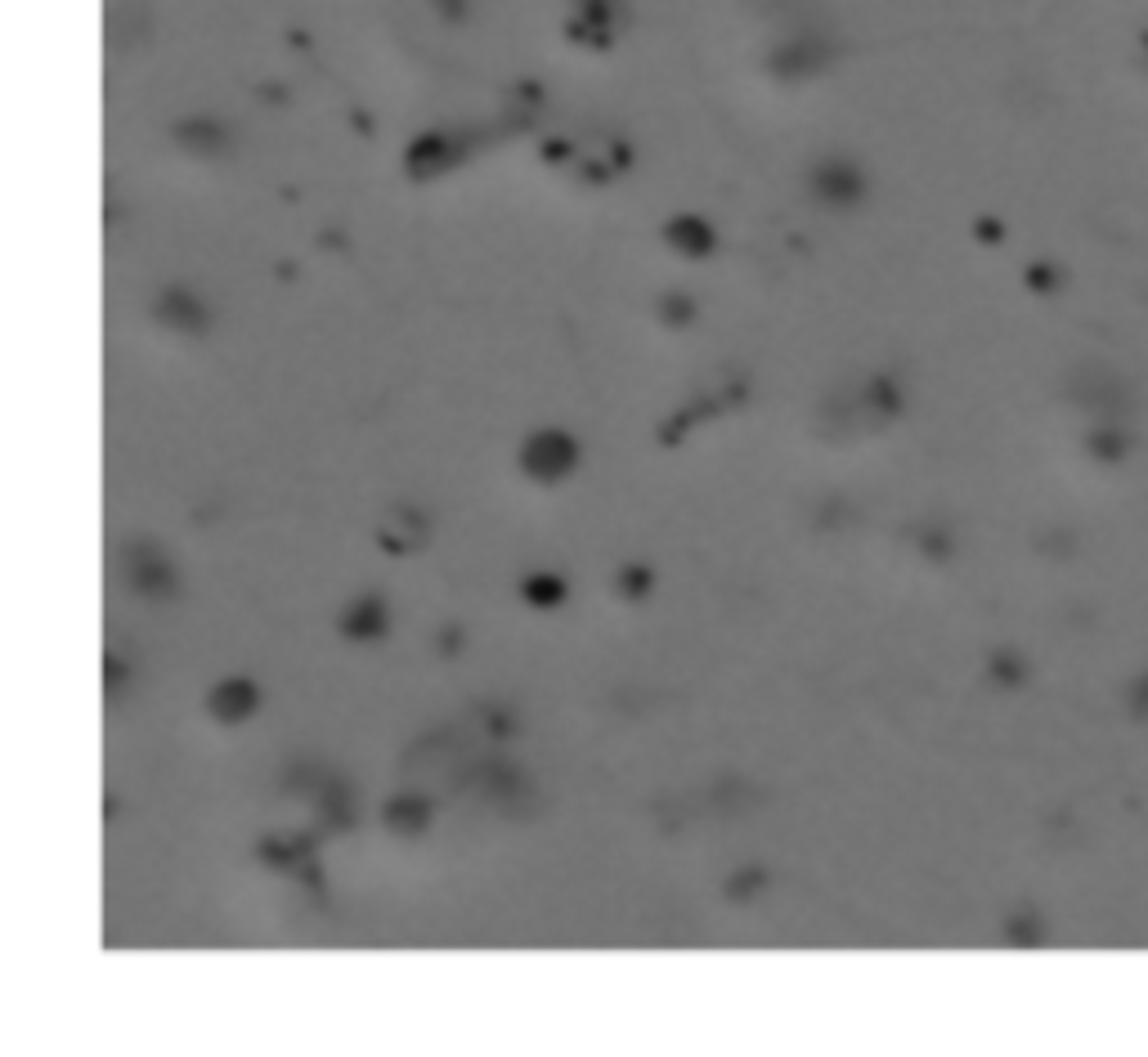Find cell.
<instances>
[{
	"label": "cell",
	"mask_w": 1148,
	"mask_h": 1057,
	"mask_svg": "<svg viewBox=\"0 0 1148 1057\" xmlns=\"http://www.w3.org/2000/svg\"><path fill=\"white\" fill-rule=\"evenodd\" d=\"M135 560H139V564H135V573H130V578H135V587H139V591H153V596L171 591V569H166V564L157 560L153 551H144V555L135 551Z\"/></svg>",
	"instance_id": "cell-5"
},
{
	"label": "cell",
	"mask_w": 1148,
	"mask_h": 1057,
	"mask_svg": "<svg viewBox=\"0 0 1148 1057\" xmlns=\"http://www.w3.org/2000/svg\"><path fill=\"white\" fill-rule=\"evenodd\" d=\"M574 457H579L574 439L557 435V430H543V435H534L530 444H525L521 466L534 475V480H561V475L574 466Z\"/></svg>",
	"instance_id": "cell-1"
},
{
	"label": "cell",
	"mask_w": 1148,
	"mask_h": 1057,
	"mask_svg": "<svg viewBox=\"0 0 1148 1057\" xmlns=\"http://www.w3.org/2000/svg\"><path fill=\"white\" fill-rule=\"evenodd\" d=\"M426 820H431V806L417 802V797H399V802L386 806V824L399 833H417Z\"/></svg>",
	"instance_id": "cell-4"
},
{
	"label": "cell",
	"mask_w": 1148,
	"mask_h": 1057,
	"mask_svg": "<svg viewBox=\"0 0 1148 1057\" xmlns=\"http://www.w3.org/2000/svg\"><path fill=\"white\" fill-rule=\"evenodd\" d=\"M345 632L350 636H381L386 632V609H381V600H359V605L345 609Z\"/></svg>",
	"instance_id": "cell-3"
},
{
	"label": "cell",
	"mask_w": 1148,
	"mask_h": 1057,
	"mask_svg": "<svg viewBox=\"0 0 1148 1057\" xmlns=\"http://www.w3.org/2000/svg\"><path fill=\"white\" fill-rule=\"evenodd\" d=\"M252 708H256L252 681H225V686H216V695H211V713H216L220 722H243Z\"/></svg>",
	"instance_id": "cell-2"
},
{
	"label": "cell",
	"mask_w": 1148,
	"mask_h": 1057,
	"mask_svg": "<svg viewBox=\"0 0 1148 1057\" xmlns=\"http://www.w3.org/2000/svg\"><path fill=\"white\" fill-rule=\"evenodd\" d=\"M646 587H651V573H646V569H624V591H628V596H642Z\"/></svg>",
	"instance_id": "cell-7"
},
{
	"label": "cell",
	"mask_w": 1148,
	"mask_h": 1057,
	"mask_svg": "<svg viewBox=\"0 0 1148 1057\" xmlns=\"http://www.w3.org/2000/svg\"><path fill=\"white\" fill-rule=\"evenodd\" d=\"M561 582L557 578H530V587H525V596L534 600V605H552V600H561Z\"/></svg>",
	"instance_id": "cell-6"
}]
</instances>
